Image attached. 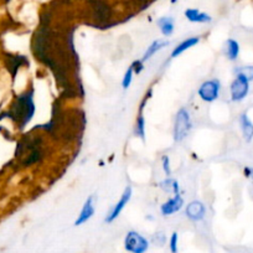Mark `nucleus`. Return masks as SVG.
<instances>
[{"label":"nucleus","instance_id":"nucleus-21","mask_svg":"<svg viewBox=\"0 0 253 253\" xmlns=\"http://www.w3.org/2000/svg\"><path fill=\"white\" fill-rule=\"evenodd\" d=\"M163 170H164V172L168 176H170V174H171V170H170V160L169 157H167V155L163 157Z\"/></svg>","mask_w":253,"mask_h":253},{"label":"nucleus","instance_id":"nucleus-5","mask_svg":"<svg viewBox=\"0 0 253 253\" xmlns=\"http://www.w3.org/2000/svg\"><path fill=\"white\" fill-rule=\"evenodd\" d=\"M130 198H132V187L126 186V189H124V191H123V194H122L119 201L113 206L111 213H109V215L106 217V222H108V223L113 222V221L116 220L119 215H121V212L123 211V209L126 208V204L129 203Z\"/></svg>","mask_w":253,"mask_h":253},{"label":"nucleus","instance_id":"nucleus-3","mask_svg":"<svg viewBox=\"0 0 253 253\" xmlns=\"http://www.w3.org/2000/svg\"><path fill=\"white\" fill-rule=\"evenodd\" d=\"M221 84L218 80H209L205 81L199 88L198 94L204 102H213L218 98Z\"/></svg>","mask_w":253,"mask_h":253},{"label":"nucleus","instance_id":"nucleus-7","mask_svg":"<svg viewBox=\"0 0 253 253\" xmlns=\"http://www.w3.org/2000/svg\"><path fill=\"white\" fill-rule=\"evenodd\" d=\"M185 215L189 220L191 221H198L204 220L206 215V208L201 201L195 200V201H191L189 205L186 206V210H185Z\"/></svg>","mask_w":253,"mask_h":253},{"label":"nucleus","instance_id":"nucleus-20","mask_svg":"<svg viewBox=\"0 0 253 253\" xmlns=\"http://www.w3.org/2000/svg\"><path fill=\"white\" fill-rule=\"evenodd\" d=\"M177 241H179V235L176 232H174L170 237V242H169V247L171 253H177Z\"/></svg>","mask_w":253,"mask_h":253},{"label":"nucleus","instance_id":"nucleus-4","mask_svg":"<svg viewBox=\"0 0 253 253\" xmlns=\"http://www.w3.org/2000/svg\"><path fill=\"white\" fill-rule=\"evenodd\" d=\"M248 91H250V82H248L245 77L237 75L230 87L231 99H232L233 102L242 101V99H245V97L248 94Z\"/></svg>","mask_w":253,"mask_h":253},{"label":"nucleus","instance_id":"nucleus-19","mask_svg":"<svg viewBox=\"0 0 253 253\" xmlns=\"http://www.w3.org/2000/svg\"><path fill=\"white\" fill-rule=\"evenodd\" d=\"M132 80H133V66H130L129 69L126 70V74H124L123 81H122V86H123L124 89L129 88L130 84H132Z\"/></svg>","mask_w":253,"mask_h":253},{"label":"nucleus","instance_id":"nucleus-18","mask_svg":"<svg viewBox=\"0 0 253 253\" xmlns=\"http://www.w3.org/2000/svg\"><path fill=\"white\" fill-rule=\"evenodd\" d=\"M145 121H144V117L139 116L138 118L137 124H135V134L139 135L142 139H144V135H145Z\"/></svg>","mask_w":253,"mask_h":253},{"label":"nucleus","instance_id":"nucleus-11","mask_svg":"<svg viewBox=\"0 0 253 253\" xmlns=\"http://www.w3.org/2000/svg\"><path fill=\"white\" fill-rule=\"evenodd\" d=\"M199 41H200V38L199 36H194V38H189L186 40H184L182 42H180L176 47L172 50L171 57H177L179 55H181L184 51L189 50L190 47H194L195 45H198Z\"/></svg>","mask_w":253,"mask_h":253},{"label":"nucleus","instance_id":"nucleus-9","mask_svg":"<svg viewBox=\"0 0 253 253\" xmlns=\"http://www.w3.org/2000/svg\"><path fill=\"white\" fill-rule=\"evenodd\" d=\"M94 213V196H89L86 201H84L82 210L80 212L79 217L75 221V226H81L84 222L89 220Z\"/></svg>","mask_w":253,"mask_h":253},{"label":"nucleus","instance_id":"nucleus-8","mask_svg":"<svg viewBox=\"0 0 253 253\" xmlns=\"http://www.w3.org/2000/svg\"><path fill=\"white\" fill-rule=\"evenodd\" d=\"M182 206H184V199L179 194H176V195H174V198L169 199L167 203L160 206V211L164 216H170L181 210Z\"/></svg>","mask_w":253,"mask_h":253},{"label":"nucleus","instance_id":"nucleus-22","mask_svg":"<svg viewBox=\"0 0 253 253\" xmlns=\"http://www.w3.org/2000/svg\"><path fill=\"white\" fill-rule=\"evenodd\" d=\"M245 171H246V174L248 175V177H252L253 179V169H246Z\"/></svg>","mask_w":253,"mask_h":253},{"label":"nucleus","instance_id":"nucleus-14","mask_svg":"<svg viewBox=\"0 0 253 253\" xmlns=\"http://www.w3.org/2000/svg\"><path fill=\"white\" fill-rule=\"evenodd\" d=\"M225 53L228 60L235 61L240 53V45H238L237 41L233 40V39H228L225 43Z\"/></svg>","mask_w":253,"mask_h":253},{"label":"nucleus","instance_id":"nucleus-1","mask_svg":"<svg viewBox=\"0 0 253 253\" xmlns=\"http://www.w3.org/2000/svg\"><path fill=\"white\" fill-rule=\"evenodd\" d=\"M191 129V118L187 109L180 108L176 113L174 126V139L176 142H181L182 139L186 138Z\"/></svg>","mask_w":253,"mask_h":253},{"label":"nucleus","instance_id":"nucleus-15","mask_svg":"<svg viewBox=\"0 0 253 253\" xmlns=\"http://www.w3.org/2000/svg\"><path fill=\"white\" fill-rule=\"evenodd\" d=\"M158 26L164 36H170L174 33V19L170 16H164L158 20Z\"/></svg>","mask_w":253,"mask_h":253},{"label":"nucleus","instance_id":"nucleus-6","mask_svg":"<svg viewBox=\"0 0 253 253\" xmlns=\"http://www.w3.org/2000/svg\"><path fill=\"white\" fill-rule=\"evenodd\" d=\"M18 111H19V116H21L20 118L24 119V126H25L26 123L30 122L31 117H33L34 114V111H35V108H34V103H33V97L28 96V94L21 97L18 102Z\"/></svg>","mask_w":253,"mask_h":253},{"label":"nucleus","instance_id":"nucleus-17","mask_svg":"<svg viewBox=\"0 0 253 253\" xmlns=\"http://www.w3.org/2000/svg\"><path fill=\"white\" fill-rule=\"evenodd\" d=\"M236 75L245 77L248 82L253 81V66H242L236 70Z\"/></svg>","mask_w":253,"mask_h":253},{"label":"nucleus","instance_id":"nucleus-13","mask_svg":"<svg viewBox=\"0 0 253 253\" xmlns=\"http://www.w3.org/2000/svg\"><path fill=\"white\" fill-rule=\"evenodd\" d=\"M168 45H169V41H162V40L154 41V42L147 48V51H145L144 55H143V58L140 60V62H145V61H148L153 55H155L158 51H160L162 48H164L165 46Z\"/></svg>","mask_w":253,"mask_h":253},{"label":"nucleus","instance_id":"nucleus-2","mask_svg":"<svg viewBox=\"0 0 253 253\" xmlns=\"http://www.w3.org/2000/svg\"><path fill=\"white\" fill-rule=\"evenodd\" d=\"M124 248L130 253H145L149 248V242L140 233L129 231L124 238Z\"/></svg>","mask_w":253,"mask_h":253},{"label":"nucleus","instance_id":"nucleus-16","mask_svg":"<svg viewBox=\"0 0 253 253\" xmlns=\"http://www.w3.org/2000/svg\"><path fill=\"white\" fill-rule=\"evenodd\" d=\"M160 187L164 190L165 193H171L174 195L179 194V182L175 179H171V177H167L165 180H163L160 182Z\"/></svg>","mask_w":253,"mask_h":253},{"label":"nucleus","instance_id":"nucleus-10","mask_svg":"<svg viewBox=\"0 0 253 253\" xmlns=\"http://www.w3.org/2000/svg\"><path fill=\"white\" fill-rule=\"evenodd\" d=\"M185 16L189 21L191 23H201V24H205V23H210L212 20L209 14L204 13V11L198 10V9H186L185 10Z\"/></svg>","mask_w":253,"mask_h":253},{"label":"nucleus","instance_id":"nucleus-12","mask_svg":"<svg viewBox=\"0 0 253 253\" xmlns=\"http://www.w3.org/2000/svg\"><path fill=\"white\" fill-rule=\"evenodd\" d=\"M240 124L245 139L247 140V142H251L253 138V123L248 119L247 114H242V116H241Z\"/></svg>","mask_w":253,"mask_h":253}]
</instances>
